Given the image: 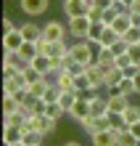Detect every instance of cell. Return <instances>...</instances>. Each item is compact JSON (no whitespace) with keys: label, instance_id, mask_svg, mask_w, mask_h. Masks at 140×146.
Listing matches in <instances>:
<instances>
[{"label":"cell","instance_id":"obj_1","mask_svg":"<svg viewBox=\"0 0 140 146\" xmlns=\"http://www.w3.org/2000/svg\"><path fill=\"white\" fill-rule=\"evenodd\" d=\"M90 19L87 16H74V19H69V37H74V40H87V32H90Z\"/></svg>","mask_w":140,"mask_h":146},{"label":"cell","instance_id":"obj_2","mask_svg":"<svg viewBox=\"0 0 140 146\" xmlns=\"http://www.w3.org/2000/svg\"><path fill=\"white\" fill-rule=\"evenodd\" d=\"M66 35H69V29L64 27L61 21H48L45 27H42V40H48V42H58V40H66Z\"/></svg>","mask_w":140,"mask_h":146},{"label":"cell","instance_id":"obj_3","mask_svg":"<svg viewBox=\"0 0 140 146\" xmlns=\"http://www.w3.org/2000/svg\"><path fill=\"white\" fill-rule=\"evenodd\" d=\"M19 8L34 19V16H42L50 8V0H19Z\"/></svg>","mask_w":140,"mask_h":146},{"label":"cell","instance_id":"obj_4","mask_svg":"<svg viewBox=\"0 0 140 146\" xmlns=\"http://www.w3.org/2000/svg\"><path fill=\"white\" fill-rule=\"evenodd\" d=\"M87 80H90V88L93 90L106 88V69L98 66V64H90V66H87Z\"/></svg>","mask_w":140,"mask_h":146},{"label":"cell","instance_id":"obj_5","mask_svg":"<svg viewBox=\"0 0 140 146\" xmlns=\"http://www.w3.org/2000/svg\"><path fill=\"white\" fill-rule=\"evenodd\" d=\"M129 106V96H122L119 90H111L108 96V111H116V114H124V109Z\"/></svg>","mask_w":140,"mask_h":146},{"label":"cell","instance_id":"obj_6","mask_svg":"<svg viewBox=\"0 0 140 146\" xmlns=\"http://www.w3.org/2000/svg\"><path fill=\"white\" fill-rule=\"evenodd\" d=\"M93 146H116V133L111 130V127H106V130H98L90 135Z\"/></svg>","mask_w":140,"mask_h":146},{"label":"cell","instance_id":"obj_7","mask_svg":"<svg viewBox=\"0 0 140 146\" xmlns=\"http://www.w3.org/2000/svg\"><path fill=\"white\" fill-rule=\"evenodd\" d=\"M19 29H21L24 40H29V42H37L42 37V27L37 21H24V24H19Z\"/></svg>","mask_w":140,"mask_h":146},{"label":"cell","instance_id":"obj_8","mask_svg":"<svg viewBox=\"0 0 140 146\" xmlns=\"http://www.w3.org/2000/svg\"><path fill=\"white\" fill-rule=\"evenodd\" d=\"M24 35H21V29H13V32H8V35H3V50H19L24 45Z\"/></svg>","mask_w":140,"mask_h":146},{"label":"cell","instance_id":"obj_9","mask_svg":"<svg viewBox=\"0 0 140 146\" xmlns=\"http://www.w3.org/2000/svg\"><path fill=\"white\" fill-rule=\"evenodd\" d=\"M90 111H93V117H106L108 114V96H95L90 98Z\"/></svg>","mask_w":140,"mask_h":146},{"label":"cell","instance_id":"obj_10","mask_svg":"<svg viewBox=\"0 0 140 146\" xmlns=\"http://www.w3.org/2000/svg\"><path fill=\"white\" fill-rule=\"evenodd\" d=\"M53 82L58 85L61 90H74V88H77V74H72L69 69H64V72H58V74L53 77Z\"/></svg>","mask_w":140,"mask_h":146},{"label":"cell","instance_id":"obj_11","mask_svg":"<svg viewBox=\"0 0 140 146\" xmlns=\"http://www.w3.org/2000/svg\"><path fill=\"white\" fill-rule=\"evenodd\" d=\"M93 111H90V101H85V98H77V104H74V109L69 111V117L72 119H77V122H82V119H87Z\"/></svg>","mask_w":140,"mask_h":146},{"label":"cell","instance_id":"obj_12","mask_svg":"<svg viewBox=\"0 0 140 146\" xmlns=\"http://www.w3.org/2000/svg\"><path fill=\"white\" fill-rule=\"evenodd\" d=\"M24 138V130L19 125H5L3 122V143H19Z\"/></svg>","mask_w":140,"mask_h":146},{"label":"cell","instance_id":"obj_13","mask_svg":"<svg viewBox=\"0 0 140 146\" xmlns=\"http://www.w3.org/2000/svg\"><path fill=\"white\" fill-rule=\"evenodd\" d=\"M124 72H122L119 69V66H111V69H106V90L111 93V90H116V85L122 82V80H124Z\"/></svg>","mask_w":140,"mask_h":146},{"label":"cell","instance_id":"obj_14","mask_svg":"<svg viewBox=\"0 0 140 146\" xmlns=\"http://www.w3.org/2000/svg\"><path fill=\"white\" fill-rule=\"evenodd\" d=\"M95 64L103 66V69H111V66H116V56H114L111 48H101L98 56H95Z\"/></svg>","mask_w":140,"mask_h":146},{"label":"cell","instance_id":"obj_15","mask_svg":"<svg viewBox=\"0 0 140 146\" xmlns=\"http://www.w3.org/2000/svg\"><path fill=\"white\" fill-rule=\"evenodd\" d=\"M58 127V119H53V117H48V114H40L37 117V130L40 133H45V135H50Z\"/></svg>","mask_w":140,"mask_h":146},{"label":"cell","instance_id":"obj_16","mask_svg":"<svg viewBox=\"0 0 140 146\" xmlns=\"http://www.w3.org/2000/svg\"><path fill=\"white\" fill-rule=\"evenodd\" d=\"M114 29L119 32V35H124V32L132 27V16H129V11H124V13H119L116 19H114V24H111Z\"/></svg>","mask_w":140,"mask_h":146},{"label":"cell","instance_id":"obj_17","mask_svg":"<svg viewBox=\"0 0 140 146\" xmlns=\"http://www.w3.org/2000/svg\"><path fill=\"white\" fill-rule=\"evenodd\" d=\"M108 127L114 133H122V130H127V119H124V114H116V111H108Z\"/></svg>","mask_w":140,"mask_h":146},{"label":"cell","instance_id":"obj_18","mask_svg":"<svg viewBox=\"0 0 140 146\" xmlns=\"http://www.w3.org/2000/svg\"><path fill=\"white\" fill-rule=\"evenodd\" d=\"M58 104L64 106L66 117H69V111H72V109H74V104H77V90H61V98H58Z\"/></svg>","mask_w":140,"mask_h":146},{"label":"cell","instance_id":"obj_19","mask_svg":"<svg viewBox=\"0 0 140 146\" xmlns=\"http://www.w3.org/2000/svg\"><path fill=\"white\" fill-rule=\"evenodd\" d=\"M119 37H122V35H119V32L114 29V27H106V29H103V35H101V40H98V42H101V48H111V45H114V42H116Z\"/></svg>","mask_w":140,"mask_h":146},{"label":"cell","instance_id":"obj_20","mask_svg":"<svg viewBox=\"0 0 140 146\" xmlns=\"http://www.w3.org/2000/svg\"><path fill=\"white\" fill-rule=\"evenodd\" d=\"M116 146H140V138H135L132 135V130H122V133H116Z\"/></svg>","mask_w":140,"mask_h":146},{"label":"cell","instance_id":"obj_21","mask_svg":"<svg viewBox=\"0 0 140 146\" xmlns=\"http://www.w3.org/2000/svg\"><path fill=\"white\" fill-rule=\"evenodd\" d=\"M42 138H45V133H40V130H27V133H24V138H21V143H24V146H42Z\"/></svg>","mask_w":140,"mask_h":146},{"label":"cell","instance_id":"obj_22","mask_svg":"<svg viewBox=\"0 0 140 146\" xmlns=\"http://www.w3.org/2000/svg\"><path fill=\"white\" fill-rule=\"evenodd\" d=\"M19 101H16V96H5L3 93V117H8V114H16L19 111Z\"/></svg>","mask_w":140,"mask_h":146},{"label":"cell","instance_id":"obj_23","mask_svg":"<svg viewBox=\"0 0 140 146\" xmlns=\"http://www.w3.org/2000/svg\"><path fill=\"white\" fill-rule=\"evenodd\" d=\"M19 53H21V58H24V61H32V58L40 53V48H37V42H29V40H27V42H24V45L19 48Z\"/></svg>","mask_w":140,"mask_h":146},{"label":"cell","instance_id":"obj_24","mask_svg":"<svg viewBox=\"0 0 140 146\" xmlns=\"http://www.w3.org/2000/svg\"><path fill=\"white\" fill-rule=\"evenodd\" d=\"M103 29H106V24H103V21H93L90 24V32H87V42H98L101 35H103Z\"/></svg>","mask_w":140,"mask_h":146},{"label":"cell","instance_id":"obj_25","mask_svg":"<svg viewBox=\"0 0 140 146\" xmlns=\"http://www.w3.org/2000/svg\"><path fill=\"white\" fill-rule=\"evenodd\" d=\"M116 90L122 93V96H135L137 93V88H135V82H132V77H124L119 85H116Z\"/></svg>","mask_w":140,"mask_h":146},{"label":"cell","instance_id":"obj_26","mask_svg":"<svg viewBox=\"0 0 140 146\" xmlns=\"http://www.w3.org/2000/svg\"><path fill=\"white\" fill-rule=\"evenodd\" d=\"M58 98H61V88H58L56 82H50L48 90H45V96H42V101H45V104H56Z\"/></svg>","mask_w":140,"mask_h":146},{"label":"cell","instance_id":"obj_27","mask_svg":"<svg viewBox=\"0 0 140 146\" xmlns=\"http://www.w3.org/2000/svg\"><path fill=\"white\" fill-rule=\"evenodd\" d=\"M45 114L53 117V119H61V117H66V111H64V106L56 101V104H48V106H45Z\"/></svg>","mask_w":140,"mask_h":146},{"label":"cell","instance_id":"obj_28","mask_svg":"<svg viewBox=\"0 0 140 146\" xmlns=\"http://www.w3.org/2000/svg\"><path fill=\"white\" fill-rule=\"evenodd\" d=\"M124 119H127V125L137 122V119H140V106H137V104H129V106L124 109Z\"/></svg>","mask_w":140,"mask_h":146},{"label":"cell","instance_id":"obj_29","mask_svg":"<svg viewBox=\"0 0 140 146\" xmlns=\"http://www.w3.org/2000/svg\"><path fill=\"white\" fill-rule=\"evenodd\" d=\"M122 37H124V40L129 42V45H140V27H129V29H127Z\"/></svg>","mask_w":140,"mask_h":146},{"label":"cell","instance_id":"obj_30","mask_svg":"<svg viewBox=\"0 0 140 146\" xmlns=\"http://www.w3.org/2000/svg\"><path fill=\"white\" fill-rule=\"evenodd\" d=\"M111 50H114V56H124L127 50H129V42H127L124 37H119V40H116V42L111 45Z\"/></svg>","mask_w":140,"mask_h":146},{"label":"cell","instance_id":"obj_31","mask_svg":"<svg viewBox=\"0 0 140 146\" xmlns=\"http://www.w3.org/2000/svg\"><path fill=\"white\" fill-rule=\"evenodd\" d=\"M129 61H132V66H137L140 69V45H129Z\"/></svg>","mask_w":140,"mask_h":146},{"label":"cell","instance_id":"obj_32","mask_svg":"<svg viewBox=\"0 0 140 146\" xmlns=\"http://www.w3.org/2000/svg\"><path fill=\"white\" fill-rule=\"evenodd\" d=\"M40 77H42V74H40L37 69H34V66H27V69H24V80H27L29 85H32L34 80H40Z\"/></svg>","mask_w":140,"mask_h":146},{"label":"cell","instance_id":"obj_33","mask_svg":"<svg viewBox=\"0 0 140 146\" xmlns=\"http://www.w3.org/2000/svg\"><path fill=\"white\" fill-rule=\"evenodd\" d=\"M87 19H90V21H101L103 19V11L95 8V5H90V8H87Z\"/></svg>","mask_w":140,"mask_h":146},{"label":"cell","instance_id":"obj_34","mask_svg":"<svg viewBox=\"0 0 140 146\" xmlns=\"http://www.w3.org/2000/svg\"><path fill=\"white\" fill-rule=\"evenodd\" d=\"M90 88V80H87V72L85 74H77V88L74 90H87Z\"/></svg>","mask_w":140,"mask_h":146},{"label":"cell","instance_id":"obj_35","mask_svg":"<svg viewBox=\"0 0 140 146\" xmlns=\"http://www.w3.org/2000/svg\"><path fill=\"white\" fill-rule=\"evenodd\" d=\"M21 69H16V66H8V64H3V80H11V77H16Z\"/></svg>","mask_w":140,"mask_h":146},{"label":"cell","instance_id":"obj_36","mask_svg":"<svg viewBox=\"0 0 140 146\" xmlns=\"http://www.w3.org/2000/svg\"><path fill=\"white\" fill-rule=\"evenodd\" d=\"M13 29H19L13 24V19H8V16H3V35H8V32H13Z\"/></svg>","mask_w":140,"mask_h":146},{"label":"cell","instance_id":"obj_37","mask_svg":"<svg viewBox=\"0 0 140 146\" xmlns=\"http://www.w3.org/2000/svg\"><path fill=\"white\" fill-rule=\"evenodd\" d=\"M93 5H95V8H101V11H106V8L111 5V0H93Z\"/></svg>","mask_w":140,"mask_h":146},{"label":"cell","instance_id":"obj_38","mask_svg":"<svg viewBox=\"0 0 140 146\" xmlns=\"http://www.w3.org/2000/svg\"><path fill=\"white\" fill-rule=\"evenodd\" d=\"M129 130H132V135H135V138H140V119H137V122H132V125H129Z\"/></svg>","mask_w":140,"mask_h":146},{"label":"cell","instance_id":"obj_39","mask_svg":"<svg viewBox=\"0 0 140 146\" xmlns=\"http://www.w3.org/2000/svg\"><path fill=\"white\" fill-rule=\"evenodd\" d=\"M132 82H135V88H137V93H140V69L132 74Z\"/></svg>","mask_w":140,"mask_h":146},{"label":"cell","instance_id":"obj_40","mask_svg":"<svg viewBox=\"0 0 140 146\" xmlns=\"http://www.w3.org/2000/svg\"><path fill=\"white\" fill-rule=\"evenodd\" d=\"M129 16H132V27H140V13H132V11H129Z\"/></svg>","mask_w":140,"mask_h":146},{"label":"cell","instance_id":"obj_41","mask_svg":"<svg viewBox=\"0 0 140 146\" xmlns=\"http://www.w3.org/2000/svg\"><path fill=\"white\" fill-rule=\"evenodd\" d=\"M129 11H132V13H140V0H135V3H132V8H129Z\"/></svg>","mask_w":140,"mask_h":146},{"label":"cell","instance_id":"obj_42","mask_svg":"<svg viewBox=\"0 0 140 146\" xmlns=\"http://www.w3.org/2000/svg\"><path fill=\"white\" fill-rule=\"evenodd\" d=\"M64 146H82V143H80V141H66Z\"/></svg>","mask_w":140,"mask_h":146},{"label":"cell","instance_id":"obj_43","mask_svg":"<svg viewBox=\"0 0 140 146\" xmlns=\"http://www.w3.org/2000/svg\"><path fill=\"white\" fill-rule=\"evenodd\" d=\"M122 3H124L127 8H132V3H135V0H122Z\"/></svg>","mask_w":140,"mask_h":146},{"label":"cell","instance_id":"obj_44","mask_svg":"<svg viewBox=\"0 0 140 146\" xmlns=\"http://www.w3.org/2000/svg\"><path fill=\"white\" fill-rule=\"evenodd\" d=\"M3 146H24V143H21V141H19V143H3Z\"/></svg>","mask_w":140,"mask_h":146},{"label":"cell","instance_id":"obj_45","mask_svg":"<svg viewBox=\"0 0 140 146\" xmlns=\"http://www.w3.org/2000/svg\"><path fill=\"white\" fill-rule=\"evenodd\" d=\"M111 3H119V0H111Z\"/></svg>","mask_w":140,"mask_h":146}]
</instances>
